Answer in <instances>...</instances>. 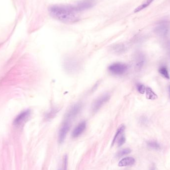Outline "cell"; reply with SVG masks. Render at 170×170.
<instances>
[{
  "mask_svg": "<svg viewBox=\"0 0 170 170\" xmlns=\"http://www.w3.org/2000/svg\"><path fill=\"white\" fill-rule=\"evenodd\" d=\"M49 12L53 18L64 23H74L78 20L76 12L72 6H53L49 8Z\"/></svg>",
  "mask_w": 170,
  "mask_h": 170,
  "instance_id": "1",
  "label": "cell"
},
{
  "mask_svg": "<svg viewBox=\"0 0 170 170\" xmlns=\"http://www.w3.org/2000/svg\"><path fill=\"white\" fill-rule=\"evenodd\" d=\"M128 67L126 64L122 63H114L113 64L110 65L108 69L109 72L112 74L116 76H120L124 75L128 71Z\"/></svg>",
  "mask_w": 170,
  "mask_h": 170,
  "instance_id": "2",
  "label": "cell"
},
{
  "mask_svg": "<svg viewBox=\"0 0 170 170\" xmlns=\"http://www.w3.org/2000/svg\"><path fill=\"white\" fill-rule=\"evenodd\" d=\"M110 96L109 94H104L98 98L92 104V110L94 113H96L101 109L103 105L108 102L110 99Z\"/></svg>",
  "mask_w": 170,
  "mask_h": 170,
  "instance_id": "3",
  "label": "cell"
},
{
  "mask_svg": "<svg viewBox=\"0 0 170 170\" xmlns=\"http://www.w3.org/2000/svg\"><path fill=\"white\" fill-rule=\"evenodd\" d=\"M31 110L26 109L19 113L13 121V124L16 126H20L23 125L31 116Z\"/></svg>",
  "mask_w": 170,
  "mask_h": 170,
  "instance_id": "4",
  "label": "cell"
},
{
  "mask_svg": "<svg viewBox=\"0 0 170 170\" xmlns=\"http://www.w3.org/2000/svg\"><path fill=\"white\" fill-rule=\"evenodd\" d=\"M82 108V105L81 103H77L72 105L65 114V120L71 121L73 119L76 117L78 114L80 113Z\"/></svg>",
  "mask_w": 170,
  "mask_h": 170,
  "instance_id": "5",
  "label": "cell"
},
{
  "mask_svg": "<svg viewBox=\"0 0 170 170\" xmlns=\"http://www.w3.org/2000/svg\"><path fill=\"white\" fill-rule=\"evenodd\" d=\"M71 128V121L65 120L61 125L60 130L59 132L58 141L60 143L64 142L67 134L69 132Z\"/></svg>",
  "mask_w": 170,
  "mask_h": 170,
  "instance_id": "6",
  "label": "cell"
},
{
  "mask_svg": "<svg viewBox=\"0 0 170 170\" xmlns=\"http://www.w3.org/2000/svg\"><path fill=\"white\" fill-rule=\"evenodd\" d=\"M64 66L66 70L68 72H75L78 69L79 65L76 60L69 58L64 61Z\"/></svg>",
  "mask_w": 170,
  "mask_h": 170,
  "instance_id": "7",
  "label": "cell"
},
{
  "mask_svg": "<svg viewBox=\"0 0 170 170\" xmlns=\"http://www.w3.org/2000/svg\"><path fill=\"white\" fill-rule=\"evenodd\" d=\"M93 6V4L91 2L86 1L81 2L80 3H78L76 6H72L73 10L77 12L80 11H84L86 9L92 8Z\"/></svg>",
  "mask_w": 170,
  "mask_h": 170,
  "instance_id": "8",
  "label": "cell"
},
{
  "mask_svg": "<svg viewBox=\"0 0 170 170\" xmlns=\"http://www.w3.org/2000/svg\"><path fill=\"white\" fill-rule=\"evenodd\" d=\"M86 122L85 121H82L75 128L72 132V136L73 138H77L81 135L86 128Z\"/></svg>",
  "mask_w": 170,
  "mask_h": 170,
  "instance_id": "9",
  "label": "cell"
},
{
  "mask_svg": "<svg viewBox=\"0 0 170 170\" xmlns=\"http://www.w3.org/2000/svg\"><path fill=\"white\" fill-rule=\"evenodd\" d=\"M145 58L142 54H139L136 56L135 64V69L137 71H140L143 68L145 63Z\"/></svg>",
  "mask_w": 170,
  "mask_h": 170,
  "instance_id": "10",
  "label": "cell"
},
{
  "mask_svg": "<svg viewBox=\"0 0 170 170\" xmlns=\"http://www.w3.org/2000/svg\"><path fill=\"white\" fill-rule=\"evenodd\" d=\"M135 160L133 157H125L120 161L118 163V166L120 167L131 166L135 163Z\"/></svg>",
  "mask_w": 170,
  "mask_h": 170,
  "instance_id": "11",
  "label": "cell"
},
{
  "mask_svg": "<svg viewBox=\"0 0 170 170\" xmlns=\"http://www.w3.org/2000/svg\"><path fill=\"white\" fill-rule=\"evenodd\" d=\"M154 31L156 34L160 36H165L167 35L168 28L165 25H159L154 29Z\"/></svg>",
  "mask_w": 170,
  "mask_h": 170,
  "instance_id": "12",
  "label": "cell"
},
{
  "mask_svg": "<svg viewBox=\"0 0 170 170\" xmlns=\"http://www.w3.org/2000/svg\"><path fill=\"white\" fill-rule=\"evenodd\" d=\"M59 109L58 108H53L49 110L48 113H47L45 114V119L46 120H52L53 118H54L57 115V113H58Z\"/></svg>",
  "mask_w": 170,
  "mask_h": 170,
  "instance_id": "13",
  "label": "cell"
},
{
  "mask_svg": "<svg viewBox=\"0 0 170 170\" xmlns=\"http://www.w3.org/2000/svg\"><path fill=\"white\" fill-rule=\"evenodd\" d=\"M111 49L114 53L120 54H122L125 52L126 48H125V45L124 44H117L113 45Z\"/></svg>",
  "mask_w": 170,
  "mask_h": 170,
  "instance_id": "14",
  "label": "cell"
},
{
  "mask_svg": "<svg viewBox=\"0 0 170 170\" xmlns=\"http://www.w3.org/2000/svg\"><path fill=\"white\" fill-rule=\"evenodd\" d=\"M146 98L150 100H155L158 98V96L154 92L151 88H146Z\"/></svg>",
  "mask_w": 170,
  "mask_h": 170,
  "instance_id": "15",
  "label": "cell"
},
{
  "mask_svg": "<svg viewBox=\"0 0 170 170\" xmlns=\"http://www.w3.org/2000/svg\"><path fill=\"white\" fill-rule=\"evenodd\" d=\"M154 1V0H144L143 2L139 6H138L135 9L134 11V13L139 12L142 9L146 8L147 7H148Z\"/></svg>",
  "mask_w": 170,
  "mask_h": 170,
  "instance_id": "16",
  "label": "cell"
},
{
  "mask_svg": "<svg viewBox=\"0 0 170 170\" xmlns=\"http://www.w3.org/2000/svg\"><path fill=\"white\" fill-rule=\"evenodd\" d=\"M125 129V126L124 125H121L120 126V128H118V129H117V131L116 132L115 135H114V138H113V142H112V146H113L114 145V144L115 143V142L116 141L117 138L118 137L120 136V135L124 133V131Z\"/></svg>",
  "mask_w": 170,
  "mask_h": 170,
  "instance_id": "17",
  "label": "cell"
},
{
  "mask_svg": "<svg viewBox=\"0 0 170 170\" xmlns=\"http://www.w3.org/2000/svg\"><path fill=\"white\" fill-rule=\"evenodd\" d=\"M158 71L159 72L160 74L162 75L164 78L167 79H170V76H169V73H168V71L167 68L166 66H164L160 67Z\"/></svg>",
  "mask_w": 170,
  "mask_h": 170,
  "instance_id": "18",
  "label": "cell"
},
{
  "mask_svg": "<svg viewBox=\"0 0 170 170\" xmlns=\"http://www.w3.org/2000/svg\"><path fill=\"white\" fill-rule=\"evenodd\" d=\"M147 145L149 147L155 150H159L160 149V145L158 142L155 141H150L147 142Z\"/></svg>",
  "mask_w": 170,
  "mask_h": 170,
  "instance_id": "19",
  "label": "cell"
},
{
  "mask_svg": "<svg viewBox=\"0 0 170 170\" xmlns=\"http://www.w3.org/2000/svg\"><path fill=\"white\" fill-rule=\"evenodd\" d=\"M131 152V150L129 148L123 149V150H120V151L118 152L116 154V157L117 158H120V157H122L124 156L130 154Z\"/></svg>",
  "mask_w": 170,
  "mask_h": 170,
  "instance_id": "20",
  "label": "cell"
},
{
  "mask_svg": "<svg viewBox=\"0 0 170 170\" xmlns=\"http://www.w3.org/2000/svg\"><path fill=\"white\" fill-rule=\"evenodd\" d=\"M137 90L138 92L141 94H144L146 92V88H145V86L141 84H137Z\"/></svg>",
  "mask_w": 170,
  "mask_h": 170,
  "instance_id": "21",
  "label": "cell"
},
{
  "mask_svg": "<svg viewBox=\"0 0 170 170\" xmlns=\"http://www.w3.org/2000/svg\"><path fill=\"white\" fill-rule=\"evenodd\" d=\"M125 136L124 135L121 136V137H120V139H118V142H117V146L118 147H120L122 145H124V144L125 143Z\"/></svg>",
  "mask_w": 170,
  "mask_h": 170,
  "instance_id": "22",
  "label": "cell"
},
{
  "mask_svg": "<svg viewBox=\"0 0 170 170\" xmlns=\"http://www.w3.org/2000/svg\"><path fill=\"white\" fill-rule=\"evenodd\" d=\"M68 165V156L65 155L63 158V170H67Z\"/></svg>",
  "mask_w": 170,
  "mask_h": 170,
  "instance_id": "23",
  "label": "cell"
},
{
  "mask_svg": "<svg viewBox=\"0 0 170 170\" xmlns=\"http://www.w3.org/2000/svg\"><path fill=\"white\" fill-rule=\"evenodd\" d=\"M168 91H169V98L170 100V85H169V88H168Z\"/></svg>",
  "mask_w": 170,
  "mask_h": 170,
  "instance_id": "24",
  "label": "cell"
},
{
  "mask_svg": "<svg viewBox=\"0 0 170 170\" xmlns=\"http://www.w3.org/2000/svg\"><path fill=\"white\" fill-rule=\"evenodd\" d=\"M151 170H155V169H154V168L153 167L152 168Z\"/></svg>",
  "mask_w": 170,
  "mask_h": 170,
  "instance_id": "25",
  "label": "cell"
}]
</instances>
